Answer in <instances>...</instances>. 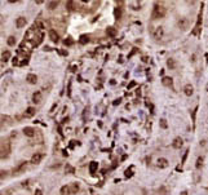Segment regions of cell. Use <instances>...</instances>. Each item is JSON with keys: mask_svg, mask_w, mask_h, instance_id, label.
<instances>
[{"mask_svg": "<svg viewBox=\"0 0 208 195\" xmlns=\"http://www.w3.org/2000/svg\"><path fill=\"white\" fill-rule=\"evenodd\" d=\"M0 152H1V159H5V158L9 157V154H10V142L8 140H1Z\"/></svg>", "mask_w": 208, "mask_h": 195, "instance_id": "cell-2", "label": "cell"}, {"mask_svg": "<svg viewBox=\"0 0 208 195\" xmlns=\"http://www.w3.org/2000/svg\"><path fill=\"white\" fill-rule=\"evenodd\" d=\"M71 193V189L69 186H62L61 187V195H70Z\"/></svg>", "mask_w": 208, "mask_h": 195, "instance_id": "cell-23", "label": "cell"}, {"mask_svg": "<svg viewBox=\"0 0 208 195\" xmlns=\"http://www.w3.org/2000/svg\"><path fill=\"white\" fill-rule=\"evenodd\" d=\"M177 26H178V29H181V30H186L187 27H189V19L185 18V17L180 18L178 21H177Z\"/></svg>", "mask_w": 208, "mask_h": 195, "instance_id": "cell-3", "label": "cell"}, {"mask_svg": "<svg viewBox=\"0 0 208 195\" xmlns=\"http://www.w3.org/2000/svg\"><path fill=\"white\" fill-rule=\"evenodd\" d=\"M203 161H204V159H203V157H198V159H196V161H195V167L196 168H200V167H203Z\"/></svg>", "mask_w": 208, "mask_h": 195, "instance_id": "cell-27", "label": "cell"}, {"mask_svg": "<svg viewBox=\"0 0 208 195\" xmlns=\"http://www.w3.org/2000/svg\"><path fill=\"white\" fill-rule=\"evenodd\" d=\"M182 144H184L182 138H181V137H176V138L173 140V144H172V145H173L174 149H180V147L182 146Z\"/></svg>", "mask_w": 208, "mask_h": 195, "instance_id": "cell-14", "label": "cell"}, {"mask_svg": "<svg viewBox=\"0 0 208 195\" xmlns=\"http://www.w3.org/2000/svg\"><path fill=\"white\" fill-rule=\"evenodd\" d=\"M199 145H200L202 147H204V146H207V141L206 140H202L200 142H199Z\"/></svg>", "mask_w": 208, "mask_h": 195, "instance_id": "cell-36", "label": "cell"}, {"mask_svg": "<svg viewBox=\"0 0 208 195\" xmlns=\"http://www.w3.org/2000/svg\"><path fill=\"white\" fill-rule=\"evenodd\" d=\"M163 35H164V30H163L162 26L157 27L154 31V39H157V40H160V39L163 38Z\"/></svg>", "mask_w": 208, "mask_h": 195, "instance_id": "cell-5", "label": "cell"}, {"mask_svg": "<svg viewBox=\"0 0 208 195\" xmlns=\"http://www.w3.org/2000/svg\"><path fill=\"white\" fill-rule=\"evenodd\" d=\"M114 16H115V19H120L122 18V8L116 7L115 10H114Z\"/></svg>", "mask_w": 208, "mask_h": 195, "instance_id": "cell-24", "label": "cell"}, {"mask_svg": "<svg viewBox=\"0 0 208 195\" xmlns=\"http://www.w3.org/2000/svg\"><path fill=\"white\" fill-rule=\"evenodd\" d=\"M97 167H98V164H97L96 161H91L89 163V172L92 174H95V172L97 171Z\"/></svg>", "mask_w": 208, "mask_h": 195, "instance_id": "cell-20", "label": "cell"}, {"mask_svg": "<svg viewBox=\"0 0 208 195\" xmlns=\"http://www.w3.org/2000/svg\"><path fill=\"white\" fill-rule=\"evenodd\" d=\"M63 43H65V45H73V44H74V40H73L71 38H67L65 41H63Z\"/></svg>", "mask_w": 208, "mask_h": 195, "instance_id": "cell-33", "label": "cell"}, {"mask_svg": "<svg viewBox=\"0 0 208 195\" xmlns=\"http://www.w3.org/2000/svg\"><path fill=\"white\" fill-rule=\"evenodd\" d=\"M58 4H60V1H49L48 3V9H51V10H53V9H56V8L58 7Z\"/></svg>", "mask_w": 208, "mask_h": 195, "instance_id": "cell-25", "label": "cell"}, {"mask_svg": "<svg viewBox=\"0 0 208 195\" xmlns=\"http://www.w3.org/2000/svg\"><path fill=\"white\" fill-rule=\"evenodd\" d=\"M88 41H89V36L88 35H82L80 36V43L82 44H87Z\"/></svg>", "mask_w": 208, "mask_h": 195, "instance_id": "cell-31", "label": "cell"}, {"mask_svg": "<svg viewBox=\"0 0 208 195\" xmlns=\"http://www.w3.org/2000/svg\"><path fill=\"white\" fill-rule=\"evenodd\" d=\"M187 154H189V150H186V151H185V154H184V157H182V164L185 163V161H186V158H187Z\"/></svg>", "mask_w": 208, "mask_h": 195, "instance_id": "cell-35", "label": "cell"}, {"mask_svg": "<svg viewBox=\"0 0 208 195\" xmlns=\"http://www.w3.org/2000/svg\"><path fill=\"white\" fill-rule=\"evenodd\" d=\"M167 67L170 69V70H174V69H176V62H174L173 58L167 60Z\"/></svg>", "mask_w": 208, "mask_h": 195, "instance_id": "cell-19", "label": "cell"}, {"mask_svg": "<svg viewBox=\"0 0 208 195\" xmlns=\"http://www.w3.org/2000/svg\"><path fill=\"white\" fill-rule=\"evenodd\" d=\"M184 93L186 94L187 97H190V96H193V93H194V88H193V85L191 84H186L184 87Z\"/></svg>", "mask_w": 208, "mask_h": 195, "instance_id": "cell-10", "label": "cell"}, {"mask_svg": "<svg viewBox=\"0 0 208 195\" xmlns=\"http://www.w3.org/2000/svg\"><path fill=\"white\" fill-rule=\"evenodd\" d=\"M35 113H36L35 107H27L26 113H25V116H26V118H32V116L35 115Z\"/></svg>", "mask_w": 208, "mask_h": 195, "instance_id": "cell-16", "label": "cell"}, {"mask_svg": "<svg viewBox=\"0 0 208 195\" xmlns=\"http://www.w3.org/2000/svg\"><path fill=\"white\" fill-rule=\"evenodd\" d=\"M66 8H67V10H70V12L75 10V1H73V0L67 1V3H66Z\"/></svg>", "mask_w": 208, "mask_h": 195, "instance_id": "cell-21", "label": "cell"}, {"mask_svg": "<svg viewBox=\"0 0 208 195\" xmlns=\"http://www.w3.org/2000/svg\"><path fill=\"white\" fill-rule=\"evenodd\" d=\"M32 29H34V30H41V29H44L43 22H41L40 19H36V21L34 22V25H32Z\"/></svg>", "mask_w": 208, "mask_h": 195, "instance_id": "cell-17", "label": "cell"}, {"mask_svg": "<svg viewBox=\"0 0 208 195\" xmlns=\"http://www.w3.org/2000/svg\"><path fill=\"white\" fill-rule=\"evenodd\" d=\"M162 83H163L164 87H172V84H173V79L170 78V76H164L162 79Z\"/></svg>", "mask_w": 208, "mask_h": 195, "instance_id": "cell-11", "label": "cell"}, {"mask_svg": "<svg viewBox=\"0 0 208 195\" xmlns=\"http://www.w3.org/2000/svg\"><path fill=\"white\" fill-rule=\"evenodd\" d=\"M131 7H132L135 10H140V9H141V3H140V1H132V3H131Z\"/></svg>", "mask_w": 208, "mask_h": 195, "instance_id": "cell-28", "label": "cell"}, {"mask_svg": "<svg viewBox=\"0 0 208 195\" xmlns=\"http://www.w3.org/2000/svg\"><path fill=\"white\" fill-rule=\"evenodd\" d=\"M26 18L25 17H18L17 21H16V26L18 27V29H22V27H25V25H26Z\"/></svg>", "mask_w": 208, "mask_h": 195, "instance_id": "cell-12", "label": "cell"}, {"mask_svg": "<svg viewBox=\"0 0 208 195\" xmlns=\"http://www.w3.org/2000/svg\"><path fill=\"white\" fill-rule=\"evenodd\" d=\"M26 80L30 83V84H36V82H38V76L35 74H29L26 76Z\"/></svg>", "mask_w": 208, "mask_h": 195, "instance_id": "cell-13", "label": "cell"}, {"mask_svg": "<svg viewBox=\"0 0 208 195\" xmlns=\"http://www.w3.org/2000/svg\"><path fill=\"white\" fill-rule=\"evenodd\" d=\"M49 38H51L52 41H54V43H57L58 41V34L56 32V30H49Z\"/></svg>", "mask_w": 208, "mask_h": 195, "instance_id": "cell-15", "label": "cell"}, {"mask_svg": "<svg viewBox=\"0 0 208 195\" xmlns=\"http://www.w3.org/2000/svg\"><path fill=\"white\" fill-rule=\"evenodd\" d=\"M26 168H27V163H26V161H22V163L19 164L17 168L13 169V173H16V174H21V173H23L25 169H26Z\"/></svg>", "mask_w": 208, "mask_h": 195, "instance_id": "cell-4", "label": "cell"}, {"mask_svg": "<svg viewBox=\"0 0 208 195\" xmlns=\"http://www.w3.org/2000/svg\"><path fill=\"white\" fill-rule=\"evenodd\" d=\"M167 13V8L162 3H155L152 9V18H163Z\"/></svg>", "mask_w": 208, "mask_h": 195, "instance_id": "cell-1", "label": "cell"}, {"mask_svg": "<svg viewBox=\"0 0 208 195\" xmlns=\"http://www.w3.org/2000/svg\"><path fill=\"white\" fill-rule=\"evenodd\" d=\"M35 195H43V193H41V190H36L35 191Z\"/></svg>", "mask_w": 208, "mask_h": 195, "instance_id": "cell-38", "label": "cell"}, {"mask_svg": "<svg viewBox=\"0 0 208 195\" xmlns=\"http://www.w3.org/2000/svg\"><path fill=\"white\" fill-rule=\"evenodd\" d=\"M7 43H8V45H10V47L16 45V38H14V36H9V38H8V40H7Z\"/></svg>", "mask_w": 208, "mask_h": 195, "instance_id": "cell-30", "label": "cell"}, {"mask_svg": "<svg viewBox=\"0 0 208 195\" xmlns=\"http://www.w3.org/2000/svg\"><path fill=\"white\" fill-rule=\"evenodd\" d=\"M65 171H66V173H69V174H74V173H75V169H74V167H71L70 164H66Z\"/></svg>", "mask_w": 208, "mask_h": 195, "instance_id": "cell-26", "label": "cell"}, {"mask_svg": "<svg viewBox=\"0 0 208 195\" xmlns=\"http://www.w3.org/2000/svg\"><path fill=\"white\" fill-rule=\"evenodd\" d=\"M181 195H187V191H182Z\"/></svg>", "mask_w": 208, "mask_h": 195, "instance_id": "cell-42", "label": "cell"}, {"mask_svg": "<svg viewBox=\"0 0 208 195\" xmlns=\"http://www.w3.org/2000/svg\"><path fill=\"white\" fill-rule=\"evenodd\" d=\"M70 189H71V193H74V194H76V193H78V191H79V189H80V187H79V183H76V182H74V183H73V185H71V187H70Z\"/></svg>", "mask_w": 208, "mask_h": 195, "instance_id": "cell-29", "label": "cell"}, {"mask_svg": "<svg viewBox=\"0 0 208 195\" xmlns=\"http://www.w3.org/2000/svg\"><path fill=\"white\" fill-rule=\"evenodd\" d=\"M106 34H107V36H111V38H114V36L116 35V30L114 29V27H107L106 29Z\"/></svg>", "mask_w": 208, "mask_h": 195, "instance_id": "cell-22", "label": "cell"}, {"mask_svg": "<svg viewBox=\"0 0 208 195\" xmlns=\"http://www.w3.org/2000/svg\"><path fill=\"white\" fill-rule=\"evenodd\" d=\"M43 157H44V155L41 154V152H35V154L32 155V158H31V163L39 164V163H40V160L43 159Z\"/></svg>", "mask_w": 208, "mask_h": 195, "instance_id": "cell-7", "label": "cell"}, {"mask_svg": "<svg viewBox=\"0 0 208 195\" xmlns=\"http://www.w3.org/2000/svg\"><path fill=\"white\" fill-rule=\"evenodd\" d=\"M206 91L208 92V83H207V84H206Z\"/></svg>", "mask_w": 208, "mask_h": 195, "instance_id": "cell-43", "label": "cell"}, {"mask_svg": "<svg viewBox=\"0 0 208 195\" xmlns=\"http://www.w3.org/2000/svg\"><path fill=\"white\" fill-rule=\"evenodd\" d=\"M157 165L159 167V168H167V167L170 165V161L165 159V158H159L157 161Z\"/></svg>", "mask_w": 208, "mask_h": 195, "instance_id": "cell-6", "label": "cell"}, {"mask_svg": "<svg viewBox=\"0 0 208 195\" xmlns=\"http://www.w3.org/2000/svg\"><path fill=\"white\" fill-rule=\"evenodd\" d=\"M8 120H9V116H7V115H3L1 116V124L4 125L5 123H8Z\"/></svg>", "mask_w": 208, "mask_h": 195, "instance_id": "cell-34", "label": "cell"}, {"mask_svg": "<svg viewBox=\"0 0 208 195\" xmlns=\"http://www.w3.org/2000/svg\"><path fill=\"white\" fill-rule=\"evenodd\" d=\"M160 127H162L163 129H165V128L168 127V124H167V120H165V119H160Z\"/></svg>", "mask_w": 208, "mask_h": 195, "instance_id": "cell-32", "label": "cell"}, {"mask_svg": "<svg viewBox=\"0 0 208 195\" xmlns=\"http://www.w3.org/2000/svg\"><path fill=\"white\" fill-rule=\"evenodd\" d=\"M10 56H12V54H10L9 51H4V52L1 53V61H3V62H7V61H9Z\"/></svg>", "mask_w": 208, "mask_h": 195, "instance_id": "cell-18", "label": "cell"}, {"mask_svg": "<svg viewBox=\"0 0 208 195\" xmlns=\"http://www.w3.org/2000/svg\"><path fill=\"white\" fill-rule=\"evenodd\" d=\"M23 135L27 136V137H34L35 136V129L31 127H26L23 128Z\"/></svg>", "mask_w": 208, "mask_h": 195, "instance_id": "cell-9", "label": "cell"}, {"mask_svg": "<svg viewBox=\"0 0 208 195\" xmlns=\"http://www.w3.org/2000/svg\"><path fill=\"white\" fill-rule=\"evenodd\" d=\"M135 85H136V82H131V84L128 85V89H131L132 87H135Z\"/></svg>", "mask_w": 208, "mask_h": 195, "instance_id": "cell-37", "label": "cell"}, {"mask_svg": "<svg viewBox=\"0 0 208 195\" xmlns=\"http://www.w3.org/2000/svg\"><path fill=\"white\" fill-rule=\"evenodd\" d=\"M41 100H43V96H41V92H35L34 94H32V102L34 104H40Z\"/></svg>", "mask_w": 208, "mask_h": 195, "instance_id": "cell-8", "label": "cell"}, {"mask_svg": "<svg viewBox=\"0 0 208 195\" xmlns=\"http://www.w3.org/2000/svg\"><path fill=\"white\" fill-rule=\"evenodd\" d=\"M5 173H7V172H5V171H1V180L5 177Z\"/></svg>", "mask_w": 208, "mask_h": 195, "instance_id": "cell-40", "label": "cell"}, {"mask_svg": "<svg viewBox=\"0 0 208 195\" xmlns=\"http://www.w3.org/2000/svg\"><path fill=\"white\" fill-rule=\"evenodd\" d=\"M56 107H57V104H54V105H53V106H52V108H51V111H53V110H54V108H56Z\"/></svg>", "mask_w": 208, "mask_h": 195, "instance_id": "cell-41", "label": "cell"}, {"mask_svg": "<svg viewBox=\"0 0 208 195\" xmlns=\"http://www.w3.org/2000/svg\"><path fill=\"white\" fill-rule=\"evenodd\" d=\"M120 101H122L120 98H119V100H116V101H114V105H119V104H120Z\"/></svg>", "mask_w": 208, "mask_h": 195, "instance_id": "cell-39", "label": "cell"}]
</instances>
